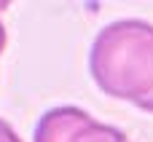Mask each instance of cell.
<instances>
[{
    "label": "cell",
    "mask_w": 153,
    "mask_h": 142,
    "mask_svg": "<svg viewBox=\"0 0 153 142\" xmlns=\"http://www.w3.org/2000/svg\"><path fill=\"white\" fill-rule=\"evenodd\" d=\"M89 70L108 97L153 113V24L121 19L102 27L91 43Z\"/></svg>",
    "instance_id": "6da1fadb"
},
{
    "label": "cell",
    "mask_w": 153,
    "mask_h": 142,
    "mask_svg": "<svg viewBox=\"0 0 153 142\" xmlns=\"http://www.w3.org/2000/svg\"><path fill=\"white\" fill-rule=\"evenodd\" d=\"M35 142H129L116 126L94 121L86 110L62 105L40 115L35 126Z\"/></svg>",
    "instance_id": "7a4b0ae2"
},
{
    "label": "cell",
    "mask_w": 153,
    "mask_h": 142,
    "mask_svg": "<svg viewBox=\"0 0 153 142\" xmlns=\"http://www.w3.org/2000/svg\"><path fill=\"white\" fill-rule=\"evenodd\" d=\"M0 142H22L19 134L13 132V126L8 121H3V118H0Z\"/></svg>",
    "instance_id": "3957f363"
},
{
    "label": "cell",
    "mask_w": 153,
    "mask_h": 142,
    "mask_svg": "<svg viewBox=\"0 0 153 142\" xmlns=\"http://www.w3.org/2000/svg\"><path fill=\"white\" fill-rule=\"evenodd\" d=\"M3 48H5V27L0 21V54H3Z\"/></svg>",
    "instance_id": "277c9868"
}]
</instances>
